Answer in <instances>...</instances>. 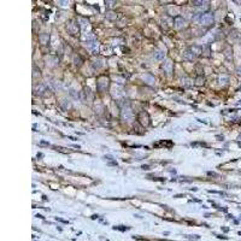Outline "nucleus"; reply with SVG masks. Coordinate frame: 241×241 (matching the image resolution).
Here are the masks:
<instances>
[{"mask_svg":"<svg viewBox=\"0 0 241 241\" xmlns=\"http://www.w3.org/2000/svg\"><path fill=\"white\" fill-rule=\"evenodd\" d=\"M109 87V79L105 77V76H101L99 77V80L96 82V88L99 92H105Z\"/></svg>","mask_w":241,"mask_h":241,"instance_id":"obj_1","label":"nucleus"},{"mask_svg":"<svg viewBox=\"0 0 241 241\" xmlns=\"http://www.w3.org/2000/svg\"><path fill=\"white\" fill-rule=\"evenodd\" d=\"M199 22L201 23L203 25H210L213 23V15L210 12L206 14H201V16L199 17Z\"/></svg>","mask_w":241,"mask_h":241,"instance_id":"obj_2","label":"nucleus"},{"mask_svg":"<svg viewBox=\"0 0 241 241\" xmlns=\"http://www.w3.org/2000/svg\"><path fill=\"white\" fill-rule=\"evenodd\" d=\"M133 117H134V115H133V111L129 106H125V107L122 109V119L124 122H130L133 119Z\"/></svg>","mask_w":241,"mask_h":241,"instance_id":"obj_3","label":"nucleus"},{"mask_svg":"<svg viewBox=\"0 0 241 241\" xmlns=\"http://www.w3.org/2000/svg\"><path fill=\"white\" fill-rule=\"evenodd\" d=\"M66 29H68V31H69L71 35H76V34L79 33V25H77V24H75L74 21H70L69 24L66 25Z\"/></svg>","mask_w":241,"mask_h":241,"instance_id":"obj_4","label":"nucleus"},{"mask_svg":"<svg viewBox=\"0 0 241 241\" xmlns=\"http://www.w3.org/2000/svg\"><path fill=\"white\" fill-rule=\"evenodd\" d=\"M174 23H175V27L177 29H182L183 27L186 25V21L182 16H176L175 19H174Z\"/></svg>","mask_w":241,"mask_h":241,"instance_id":"obj_5","label":"nucleus"},{"mask_svg":"<svg viewBox=\"0 0 241 241\" xmlns=\"http://www.w3.org/2000/svg\"><path fill=\"white\" fill-rule=\"evenodd\" d=\"M163 69H164V71L168 74V75H171L173 70H174V64H173V62H171L170 59H168V60L163 64Z\"/></svg>","mask_w":241,"mask_h":241,"instance_id":"obj_6","label":"nucleus"},{"mask_svg":"<svg viewBox=\"0 0 241 241\" xmlns=\"http://www.w3.org/2000/svg\"><path fill=\"white\" fill-rule=\"evenodd\" d=\"M188 50H189V51L192 52L194 56H195V58H197V57H199V56L203 53V48H201L200 46H198V45H193V46H192V47H189Z\"/></svg>","mask_w":241,"mask_h":241,"instance_id":"obj_7","label":"nucleus"},{"mask_svg":"<svg viewBox=\"0 0 241 241\" xmlns=\"http://www.w3.org/2000/svg\"><path fill=\"white\" fill-rule=\"evenodd\" d=\"M183 59H184V60H189V62H192L193 59H195V56H194L189 50H187V51L183 53Z\"/></svg>","mask_w":241,"mask_h":241,"instance_id":"obj_8","label":"nucleus"},{"mask_svg":"<svg viewBox=\"0 0 241 241\" xmlns=\"http://www.w3.org/2000/svg\"><path fill=\"white\" fill-rule=\"evenodd\" d=\"M164 57H165V53L163 51H156L154 52V59H157V60H163L164 59Z\"/></svg>","mask_w":241,"mask_h":241,"instance_id":"obj_9","label":"nucleus"},{"mask_svg":"<svg viewBox=\"0 0 241 241\" xmlns=\"http://www.w3.org/2000/svg\"><path fill=\"white\" fill-rule=\"evenodd\" d=\"M48 34H41L40 36H39V40H40V42L41 44H44V45H46L47 42H48Z\"/></svg>","mask_w":241,"mask_h":241,"instance_id":"obj_10","label":"nucleus"},{"mask_svg":"<svg viewBox=\"0 0 241 241\" xmlns=\"http://www.w3.org/2000/svg\"><path fill=\"white\" fill-rule=\"evenodd\" d=\"M46 90H47V88L45 87L44 85H39V86L36 87V93H37V94H40V95L44 94Z\"/></svg>","mask_w":241,"mask_h":241,"instance_id":"obj_11","label":"nucleus"},{"mask_svg":"<svg viewBox=\"0 0 241 241\" xmlns=\"http://www.w3.org/2000/svg\"><path fill=\"white\" fill-rule=\"evenodd\" d=\"M144 80L146 81L147 83H150V85H152L154 82V77L152 76V75H150V74H147V75H145L144 76Z\"/></svg>","mask_w":241,"mask_h":241,"instance_id":"obj_12","label":"nucleus"},{"mask_svg":"<svg viewBox=\"0 0 241 241\" xmlns=\"http://www.w3.org/2000/svg\"><path fill=\"white\" fill-rule=\"evenodd\" d=\"M203 83H204V77L199 76V77L197 79V85H199V86H200V85H203Z\"/></svg>","mask_w":241,"mask_h":241,"instance_id":"obj_13","label":"nucleus"},{"mask_svg":"<svg viewBox=\"0 0 241 241\" xmlns=\"http://www.w3.org/2000/svg\"><path fill=\"white\" fill-rule=\"evenodd\" d=\"M75 64H76V65H81V58L80 57H75Z\"/></svg>","mask_w":241,"mask_h":241,"instance_id":"obj_14","label":"nucleus"},{"mask_svg":"<svg viewBox=\"0 0 241 241\" xmlns=\"http://www.w3.org/2000/svg\"><path fill=\"white\" fill-rule=\"evenodd\" d=\"M189 82H190V81L188 80V79H184V86H186V87H188V86H190Z\"/></svg>","mask_w":241,"mask_h":241,"instance_id":"obj_15","label":"nucleus"},{"mask_svg":"<svg viewBox=\"0 0 241 241\" xmlns=\"http://www.w3.org/2000/svg\"><path fill=\"white\" fill-rule=\"evenodd\" d=\"M207 175L209 176H217V174H215V173H211V171H210V173H207Z\"/></svg>","mask_w":241,"mask_h":241,"instance_id":"obj_16","label":"nucleus"}]
</instances>
